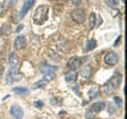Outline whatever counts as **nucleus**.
Segmentation results:
<instances>
[{"mask_svg":"<svg viewBox=\"0 0 127 119\" xmlns=\"http://www.w3.org/2000/svg\"><path fill=\"white\" fill-rule=\"evenodd\" d=\"M121 1H125V0H121Z\"/></svg>","mask_w":127,"mask_h":119,"instance_id":"473e14b6","label":"nucleus"},{"mask_svg":"<svg viewBox=\"0 0 127 119\" xmlns=\"http://www.w3.org/2000/svg\"><path fill=\"white\" fill-rule=\"evenodd\" d=\"M54 78V73H44V81L45 82H49Z\"/></svg>","mask_w":127,"mask_h":119,"instance_id":"aec40b11","label":"nucleus"},{"mask_svg":"<svg viewBox=\"0 0 127 119\" xmlns=\"http://www.w3.org/2000/svg\"><path fill=\"white\" fill-rule=\"evenodd\" d=\"M21 29H23V24H21V25H19L17 28H16V32H20Z\"/></svg>","mask_w":127,"mask_h":119,"instance_id":"c85d7f7f","label":"nucleus"},{"mask_svg":"<svg viewBox=\"0 0 127 119\" xmlns=\"http://www.w3.org/2000/svg\"><path fill=\"white\" fill-rule=\"evenodd\" d=\"M95 24H97V15H95V13H90V16H89V28H90V29L95 28Z\"/></svg>","mask_w":127,"mask_h":119,"instance_id":"a211bd4d","label":"nucleus"},{"mask_svg":"<svg viewBox=\"0 0 127 119\" xmlns=\"http://www.w3.org/2000/svg\"><path fill=\"white\" fill-rule=\"evenodd\" d=\"M119 83H121V74L115 73L113 77L105 83V93L111 94V93H114V91H117V89L119 87Z\"/></svg>","mask_w":127,"mask_h":119,"instance_id":"f257e3e1","label":"nucleus"},{"mask_svg":"<svg viewBox=\"0 0 127 119\" xmlns=\"http://www.w3.org/2000/svg\"><path fill=\"white\" fill-rule=\"evenodd\" d=\"M11 114H12V117H13L15 119H23V117H24L23 109L20 106H17V105H13L11 107Z\"/></svg>","mask_w":127,"mask_h":119,"instance_id":"6e6552de","label":"nucleus"},{"mask_svg":"<svg viewBox=\"0 0 127 119\" xmlns=\"http://www.w3.org/2000/svg\"><path fill=\"white\" fill-rule=\"evenodd\" d=\"M81 75L83 78H90L91 74H93V69H91L90 65H85V66H81Z\"/></svg>","mask_w":127,"mask_h":119,"instance_id":"9b49d317","label":"nucleus"},{"mask_svg":"<svg viewBox=\"0 0 127 119\" xmlns=\"http://www.w3.org/2000/svg\"><path fill=\"white\" fill-rule=\"evenodd\" d=\"M106 109V103L105 102H95L90 106V109L86 111L85 114V118L86 119H94V117L97 115L98 113H101Z\"/></svg>","mask_w":127,"mask_h":119,"instance_id":"7ed1b4c3","label":"nucleus"},{"mask_svg":"<svg viewBox=\"0 0 127 119\" xmlns=\"http://www.w3.org/2000/svg\"><path fill=\"white\" fill-rule=\"evenodd\" d=\"M121 40H122V37H118V40H115V42H114V45H115V46H117V45H118V44H119V41H121Z\"/></svg>","mask_w":127,"mask_h":119,"instance_id":"bb28decb","label":"nucleus"},{"mask_svg":"<svg viewBox=\"0 0 127 119\" xmlns=\"http://www.w3.org/2000/svg\"><path fill=\"white\" fill-rule=\"evenodd\" d=\"M56 70H57L56 66H49L46 63H42L41 65V71H44V73H54Z\"/></svg>","mask_w":127,"mask_h":119,"instance_id":"2eb2a0df","label":"nucleus"},{"mask_svg":"<svg viewBox=\"0 0 127 119\" xmlns=\"http://www.w3.org/2000/svg\"><path fill=\"white\" fill-rule=\"evenodd\" d=\"M99 87L98 86H94V87H91V89L87 91V95H89V98H95V97H98L99 95Z\"/></svg>","mask_w":127,"mask_h":119,"instance_id":"4468645a","label":"nucleus"},{"mask_svg":"<svg viewBox=\"0 0 127 119\" xmlns=\"http://www.w3.org/2000/svg\"><path fill=\"white\" fill-rule=\"evenodd\" d=\"M8 62H9V67H11V69H17V66H19V60H17V57H16L15 53H11V54H9Z\"/></svg>","mask_w":127,"mask_h":119,"instance_id":"f8f14e48","label":"nucleus"},{"mask_svg":"<svg viewBox=\"0 0 127 119\" xmlns=\"http://www.w3.org/2000/svg\"><path fill=\"white\" fill-rule=\"evenodd\" d=\"M23 78V75L17 71V69H11L9 67V73L7 75V83L9 82H15V81H20Z\"/></svg>","mask_w":127,"mask_h":119,"instance_id":"0eeeda50","label":"nucleus"},{"mask_svg":"<svg viewBox=\"0 0 127 119\" xmlns=\"http://www.w3.org/2000/svg\"><path fill=\"white\" fill-rule=\"evenodd\" d=\"M106 3L109 4L110 7H113V8H117L118 7V0H106Z\"/></svg>","mask_w":127,"mask_h":119,"instance_id":"4be33fe9","label":"nucleus"},{"mask_svg":"<svg viewBox=\"0 0 127 119\" xmlns=\"http://www.w3.org/2000/svg\"><path fill=\"white\" fill-rule=\"evenodd\" d=\"M3 71H4V70H3V66L0 65V77H1V75H3Z\"/></svg>","mask_w":127,"mask_h":119,"instance_id":"c756f323","label":"nucleus"},{"mask_svg":"<svg viewBox=\"0 0 127 119\" xmlns=\"http://www.w3.org/2000/svg\"><path fill=\"white\" fill-rule=\"evenodd\" d=\"M70 15H71V19H73L77 24H81V23L85 21V12H83V9H81V8H74Z\"/></svg>","mask_w":127,"mask_h":119,"instance_id":"20e7f679","label":"nucleus"},{"mask_svg":"<svg viewBox=\"0 0 127 119\" xmlns=\"http://www.w3.org/2000/svg\"><path fill=\"white\" fill-rule=\"evenodd\" d=\"M33 105H34V107H37V109H41V107L44 106V103H42V101H36Z\"/></svg>","mask_w":127,"mask_h":119,"instance_id":"5701e85b","label":"nucleus"},{"mask_svg":"<svg viewBox=\"0 0 127 119\" xmlns=\"http://www.w3.org/2000/svg\"><path fill=\"white\" fill-rule=\"evenodd\" d=\"M48 11H49V8L48 5H40L36 8L34 13H33V21L36 24H42L46 21L48 19Z\"/></svg>","mask_w":127,"mask_h":119,"instance_id":"f03ea898","label":"nucleus"},{"mask_svg":"<svg viewBox=\"0 0 127 119\" xmlns=\"http://www.w3.org/2000/svg\"><path fill=\"white\" fill-rule=\"evenodd\" d=\"M3 12H4V7L3 4H0V15H3Z\"/></svg>","mask_w":127,"mask_h":119,"instance_id":"cd10ccee","label":"nucleus"},{"mask_svg":"<svg viewBox=\"0 0 127 119\" xmlns=\"http://www.w3.org/2000/svg\"><path fill=\"white\" fill-rule=\"evenodd\" d=\"M12 33V28L9 24H3L0 28V36H8Z\"/></svg>","mask_w":127,"mask_h":119,"instance_id":"ddd939ff","label":"nucleus"},{"mask_svg":"<svg viewBox=\"0 0 127 119\" xmlns=\"http://www.w3.org/2000/svg\"><path fill=\"white\" fill-rule=\"evenodd\" d=\"M56 1H57V3H65L66 0H56Z\"/></svg>","mask_w":127,"mask_h":119,"instance_id":"7c9ffc66","label":"nucleus"},{"mask_svg":"<svg viewBox=\"0 0 127 119\" xmlns=\"http://www.w3.org/2000/svg\"><path fill=\"white\" fill-rule=\"evenodd\" d=\"M71 3H73L74 5H79V4L82 3V0H71Z\"/></svg>","mask_w":127,"mask_h":119,"instance_id":"a878e982","label":"nucleus"},{"mask_svg":"<svg viewBox=\"0 0 127 119\" xmlns=\"http://www.w3.org/2000/svg\"><path fill=\"white\" fill-rule=\"evenodd\" d=\"M38 119H46V118H38Z\"/></svg>","mask_w":127,"mask_h":119,"instance_id":"2f4dec72","label":"nucleus"},{"mask_svg":"<svg viewBox=\"0 0 127 119\" xmlns=\"http://www.w3.org/2000/svg\"><path fill=\"white\" fill-rule=\"evenodd\" d=\"M5 4L8 7H12V5H15V4H16V0H5Z\"/></svg>","mask_w":127,"mask_h":119,"instance_id":"b1692460","label":"nucleus"},{"mask_svg":"<svg viewBox=\"0 0 127 119\" xmlns=\"http://www.w3.org/2000/svg\"><path fill=\"white\" fill-rule=\"evenodd\" d=\"M27 45V40L24 36H17L15 38V49H24Z\"/></svg>","mask_w":127,"mask_h":119,"instance_id":"1a4fd4ad","label":"nucleus"},{"mask_svg":"<svg viewBox=\"0 0 127 119\" xmlns=\"http://www.w3.org/2000/svg\"><path fill=\"white\" fill-rule=\"evenodd\" d=\"M81 66H82V60L79 57H71L67 61V69L70 71H77Z\"/></svg>","mask_w":127,"mask_h":119,"instance_id":"39448f33","label":"nucleus"},{"mask_svg":"<svg viewBox=\"0 0 127 119\" xmlns=\"http://www.w3.org/2000/svg\"><path fill=\"white\" fill-rule=\"evenodd\" d=\"M118 60H119V56L115 53V52H109V53L105 56V65L114 66V65H117Z\"/></svg>","mask_w":127,"mask_h":119,"instance_id":"423d86ee","label":"nucleus"},{"mask_svg":"<svg viewBox=\"0 0 127 119\" xmlns=\"http://www.w3.org/2000/svg\"><path fill=\"white\" fill-rule=\"evenodd\" d=\"M114 102L117 103L118 106H121V105H122V101H121V98H118V97H115V98H114Z\"/></svg>","mask_w":127,"mask_h":119,"instance_id":"393cba45","label":"nucleus"},{"mask_svg":"<svg viewBox=\"0 0 127 119\" xmlns=\"http://www.w3.org/2000/svg\"><path fill=\"white\" fill-rule=\"evenodd\" d=\"M34 1H36V0H27V1L24 3V5L21 8V12H20V17H24V16L28 13V11L32 8V5L34 4Z\"/></svg>","mask_w":127,"mask_h":119,"instance_id":"9d476101","label":"nucleus"},{"mask_svg":"<svg viewBox=\"0 0 127 119\" xmlns=\"http://www.w3.org/2000/svg\"><path fill=\"white\" fill-rule=\"evenodd\" d=\"M77 73H75V71H69V73L67 74H65V79L67 82H75L77 81Z\"/></svg>","mask_w":127,"mask_h":119,"instance_id":"dca6fc26","label":"nucleus"},{"mask_svg":"<svg viewBox=\"0 0 127 119\" xmlns=\"http://www.w3.org/2000/svg\"><path fill=\"white\" fill-rule=\"evenodd\" d=\"M13 93L19 95H27L29 93V89L28 87H13Z\"/></svg>","mask_w":127,"mask_h":119,"instance_id":"f3484780","label":"nucleus"},{"mask_svg":"<svg viewBox=\"0 0 127 119\" xmlns=\"http://www.w3.org/2000/svg\"><path fill=\"white\" fill-rule=\"evenodd\" d=\"M45 81H44V79H42V81H38V82H36L34 83V86H33V89H40V87H44V86H45Z\"/></svg>","mask_w":127,"mask_h":119,"instance_id":"412c9836","label":"nucleus"},{"mask_svg":"<svg viewBox=\"0 0 127 119\" xmlns=\"http://www.w3.org/2000/svg\"><path fill=\"white\" fill-rule=\"evenodd\" d=\"M97 46V41L93 38V40H90L89 42H87V45H86V50H93L94 48Z\"/></svg>","mask_w":127,"mask_h":119,"instance_id":"6ab92c4d","label":"nucleus"}]
</instances>
